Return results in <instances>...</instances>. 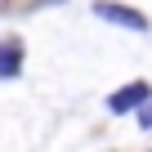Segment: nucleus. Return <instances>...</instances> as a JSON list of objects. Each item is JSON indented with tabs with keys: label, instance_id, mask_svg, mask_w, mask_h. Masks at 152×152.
<instances>
[{
	"label": "nucleus",
	"instance_id": "nucleus-2",
	"mask_svg": "<svg viewBox=\"0 0 152 152\" xmlns=\"http://www.w3.org/2000/svg\"><path fill=\"white\" fill-rule=\"evenodd\" d=\"M148 99H152V90H148L143 81H130V85H121V90H116V94L107 99V107H112L116 116H125V112H139V107H143Z\"/></svg>",
	"mask_w": 152,
	"mask_h": 152
},
{
	"label": "nucleus",
	"instance_id": "nucleus-4",
	"mask_svg": "<svg viewBox=\"0 0 152 152\" xmlns=\"http://www.w3.org/2000/svg\"><path fill=\"white\" fill-rule=\"evenodd\" d=\"M139 125H143V130H152V99L139 107Z\"/></svg>",
	"mask_w": 152,
	"mask_h": 152
},
{
	"label": "nucleus",
	"instance_id": "nucleus-3",
	"mask_svg": "<svg viewBox=\"0 0 152 152\" xmlns=\"http://www.w3.org/2000/svg\"><path fill=\"white\" fill-rule=\"evenodd\" d=\"M23 72V40H0V81H14Z\"/></svg>",
	"mask_w": 152,
	"mask_h": 152
},
{
	"label": "nucleus",
	"instance_id": "nucleus-5",
	"mask_svg": "<svg viewBox=\"0 0 152 152\" xmlns=\"http://www.w3.org/2000/svg\"><path fill=\"white\" fill-rule=\"evenodd\" d=\"M0 14H9V0H0Z\"/></svg>",
	"mask_w": 152,
	"mask_h": 152
},
{
	"label": "nucleus",
	"instance_id": "nucleus-1",
	"mask_svg": "<svg viewBox=\"0 0 152 152\" xmlns=\"http://www.w3.org/2000/svg\"><path fill=\"white\" fill-rule=\"evenodd\" d=\"M94 14H99L103 23H116V27H125V31H143V27H148V18H143L139 9H130V5H116V0H94Z\"/></svg>",
	"mask_w": 152,
	"mask_h": 152
}]
</instances>
